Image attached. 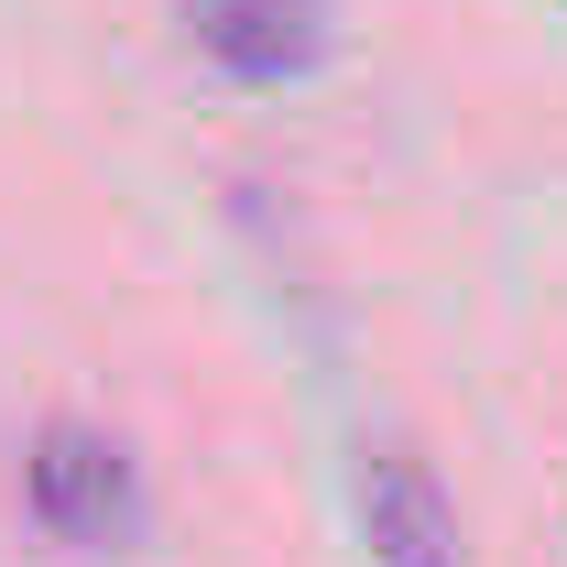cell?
Wrapping results in <instances>:
<instances>
[{
  "mask_svg": "<svg viewBox=\"0 0 567 567\" xmlns=\"http://www.w3.org/2000/svg\"><path fill=\"white\" fill-rule=\"evenodd\" d=\"M360 546H371V567H458V513L415 447L360 458Z\"/></svg>",
  "mask_w": 567,
  "mask_h": 567,
  "instance_id": "obj_3",
  "label": "cell"
},
{
  "mask_svg": "<svg viewBox=\"0 0 567 567\" xmlns=\"http://www.w3.org/2000/svg\"><path fill=\"white\" fill-rule=\"evenodd\" d=\"M22 513L55 535V546H121L142 524V470L121 436L99 425H44L33 458H22Z\"/></svg>",
  "mask_w": 567,
  "mask_h": 567,
  "instance_id": "obj_1",
  "label": "cell"
},
{
  "mask_svg": "<svg viewBox=\"0 0 567 567\" xmlns=\"http://www.w3.org/2000/svg\"><path fill=\"white\" fill-rule=\"evenodd\" d=\"M186 44L240 87H284L328 55V0H186Z\"/></svg>",
  "mask_w": 567,
  "mask_h": 567,
  "instance_id": "obj_2",
  "label": "cell"
}]
</instances>
